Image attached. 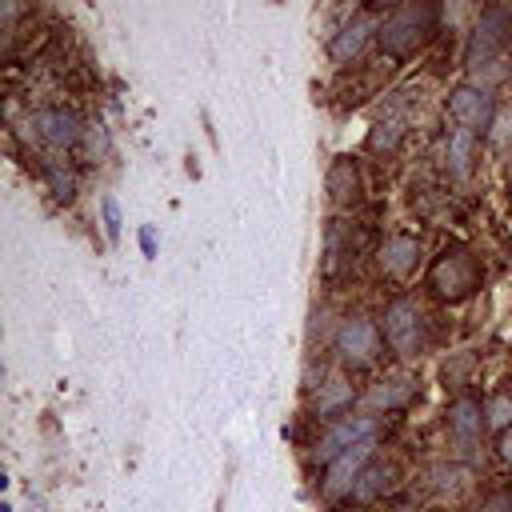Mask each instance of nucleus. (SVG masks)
<instances>
[{
  "instance_id": "f257e3e1",
  "label": "nucleus",
  "mask_w": 512,
  "mask_h": 512,
  "mask_svg": "<svg viewBox=\"0 0 512 512\" xmlns=\"http://www.w3.org/2000/svg\"><path fill=\"white\" fill-rule=\"evenodd\" d=\"M436 28V8L432 4H400L392 8V16L380 24L376 40L384 52L392 56H408L412 48H420L428 40V32Z\"/></svg>"
},
{
  "instance_id": "f03ea898",
  "label": "nucleus",
  "mask_w": 512,
  "mask_h": 512,
  "mask_svg": "<svg viewBox=\"0 0 512 512\" xmlns=\"http://www.w3.org/2000/svg\"><path fill=\"white\" fill-rule=\"evenodd\" d=\"M508 40H512V8L492 4V8H484V12H480V20H476V28H472V40H468L464 60H468V64H480V60L496 56Z\"/></svg>"
},
{
  "instance_id": "7ed1b4c3",
  "label": "nucleus",
  "mask_w": 512,
  "mask_h": 512,
  "mask_svg": "<svg viewBox=\"0 0 512 512\" xmlns=\"http://www.w3.org/2000/svg\"><path fill=\"white\" fill-rule=\"evenodd\" d=\"M448 112H452V120H456L464 132L480 136V132H488L492 120H496V100H492L480 84H460V88H452V96H448Z\"/></svg>"
},
{
  "instance_id": "20e7f679",
  "label": "nucleus",
  "mask_w": 512,
  "mask_h": 512,
  "mask_svg": "<svg viewBox=\"0 0 512 512\" xmlns=\"http://www.w3.org/2000/svg\"><path fill=\"white\" fill-rule=\"evenodd\" d=\"M384 336H388V344H392L396 352L416 356L420 344H424V316H420V308H416L412 300L388 304V312H384Z\"/></svg>"
},
{
  "instance_id": "39448f33",
  "label": "nucleus",
  "mask_w": 512,
  "mask_h": 512,
  "mask_svg": "<svg viewBox=\"0 0 512 512\" xmlns=\"http://www.w3.org/2000/svg\"><path fill=\"white\" fill-rule=\"evenodd\" d=\"M372 436H376V420H372V416H340V420L320 436L316 460L332 464L340 452H348V448H356V444H368Z\"/></svg>"
},
{
  "instance_id": "423d86ee",
  "label": "nucleus",
  "mask_w": 512,
  "mask_h": 512,
  "mask_svg": "<svg viewBox=\"0 0 512 512\" xmlns=\"http://www.w3.org/2000/svg\"><path fill=\"white\" fill-rule=\"evenodd\" d=\"M432 288L440 292V296H448V300H460V296H468L472 288H476V264H472V256H464V252H444L440 260H436V268H432Z\"/></svg>"
},
{
  "instance_id": "0eeeda50",
  "label": "nucleus",
  "mask_w": 512,
  "mask_h": 512,
  "mask_svg": "<svg viewBox=\"0 0 512 512\" xmlns=\"http://www.w3.org/2000/svg\"><path fill=\"white\" fill-rule=\"evenodd\" d=\"M32 124H36L40 140H48L52 148H72V144L84 136L80 116L68 112V108H40V112L32 116Z\"/></svg>"
},
{
  "instance_id": "6e6552de",
  "label": "nucleus",
  "mask_w": 512,
  "mask_h": 512,
  "mask_svg": "<svg viewBox=\"0 0 512 512\" xmlns=\"http://www.w3.org/2000/svg\"><path fill=\"white\" fill-rule=\"evenodd\" d=\"M336 348H340L344 360H372L380 352V328L364 316L344 320L340 332H336Z\"/></svg>"
},
{
  "instance_id": "1a4fd4ad",
  "label": "nucleus",
  "mask_w": 512,
  "mask_h": 512,
  "mask_svg": "<svg viewBox=\"0 0 512 512\" xmlns=\"http://www.w3.org/2000/svg\"><path fill=\"white\" fill-rule=\"evenodd\" d=\"M368 456H372V440H368V444H356V448H348V452H340V456L328 464V480H324V488H328L332 496L352 492L356 480H360V472H364V464H368Z\"/></svg>"
},
{
  "instance_id": "9d476101",
  "label": "nucleus",
  "mask_w": 512,
  "mask_h": 512,
  "mask_svg": "<svg viewBox=\"0 0 512 512\" xmlns=\"http://www.w3.org/2000/svg\"><path fill=\"white\" fill-rule=\"evenodd\" d=\"M372 32H380V28L372 24V16H352V20L332 36L328 56H332V60H340V64H344V60H352V56L364 48V40H368Z\"/></svg>"
},
{
  "instance_id": "9b49d317",
  "label": "nucleus",
  "mask_w": 512,
  "mask_h": 512,
  "mask_svg": "<svg viewBox=\"0 0 512 512\" xmlns=\"http://www.w3.org/2000/svg\"><path fill=\"white\" fill-rule=\"evenodd\" d=\"M416 260H420V244H416L412 236H392V240L380 248V264H384V272H392V276H408V272L416 268Z\"/></svg>"
},
{
  "instance_id": "f8f14e48",
  "label": "nucleus",
  "mask_w": 512,
  "mask_h": 512,
  "mask_svg": "<svg viewBox=\"0 0 512 512\" xmlns=\"http://www.w3.org/2000/svg\"><path fill=\"white\" fill-rule=\"evenodd\" d=\"M324 184H328V196L332 200H352L356 192H360V168H356V160H348V156H336L332 160V168H328V176H324Z\"/></svg>"
},
{
  "instance_id": "ddd939ff",
  "label": "nucleus",
  "mask_w": 512,
  "mask_h": 512,
  "mask_svg": "<svg viewBox=\"0 0 512 512\" xmlns=\"http://www.w3.org/2000/svg\"><path fill=\"white\" fill-rule=\"evenodd\" d=\"M448 424H452V432H456L460 440H476L480 428H484V408L464 396V400H456V404L448 408Z\"/></svg>"
},
{
  "instance_id": "4468645a",
  "label": "nucleus",
  "mask_w": 512,
  "mask_h": 512,
  "mask_svg": "<svg viewBox=\"0 0 512 512\" xmlns=\"http://www.w3.org/2000/svg\"><path fill=\"white\" fill-rule=\"evenodd\" d=\"M348 404H352V384H348L344 376H332V380L320 384V392H316V412H320V416H336V412H344Z\"/></svg>"
},
{
  "instance_id": "2eb2a0df",
  "label": "nucleus",
  "mask_w": 512,
  "mask_h": 512,
  "mask_svg": "<svg viewBox=\"0 0 512 512\" xmlns=\"http://www.w3.org/2000/svg\"><path fill=\"white\" fill-rule=\"evenodd\" d=\"M472 148H476V136L472 132H464V128H456L452 136H448V160H452V168L464 176L468 172V160H472Z\"/></svg>"
},
{
  "instance_id": "dca6fc26",
  "label": "nucleus",
  "mask_w": 512,
  "mask_h": 512,
  "mask_svg": "<svg viewBox=\"0 0 512 512\" xmlns=\"http://www.w3.org/2000/svg\"><path fill=\"white\" fill-rule=\"evenodd\" d=\"M384 488H388V472L376 464V468H364V472H360V480H356L352 496H356V500H372V496H380Z\"/></svg>"
},
{
  "instance_id": "f3484780",
  "label": "nucleus",
  "mask_w": 512,
  "mask_h": 512,
  "mask_svg": "<svg viewBox=\"0 0 512 512\" xmlns=\"http://www.w3.org/2000/svg\"><path fill=\"white\" fill-rule=\"evenodd\" d=\"M484 424H492V428H512V400L508 396H492L488 400V408H484Z\"/></svg>"
},
{
  "instance_id": "a211bd4d",
  "label": "nucleus",
  "mask_w": 512,
  "mask_h": 512,
  "mask_svg": "<svg viewBox=\"0 0 512 512\" xmlns=\"http://www.w3.org/2000/svg\"><path fill=\"white\" fill-rule=\"evenodd\" d=\"M400 140V124L396 120H380V124H372V136H368V144L380 152V148H392Z\"/></svg>"
},
{
  "instance_id": "6ab92c4d",
  "label": "nucleus",
  "mask_w": 512,
  "mask_h": 512,
  "mask_svg": "<svg viewBox=\"0 0 512 512\" xmlns=\"http://www.w3.org/2000/svg\"><path fill=\"white\" fill-rule=\"evenodd\" d=\"M404 396H408V380H396V388H376L372 392V404H384L388 408V404H400Z\"/></svg>"
},
{
  "instance_id": "aec40b11",
  "label": "nucleus",
  "mask_w": 512,
  "mask_h": 512,
  "mask_svg": "<svg viewBox=\"0 0 512 512\" xmlns=\"http://www.w3.org/2000/svg\"><path fill=\"white\" fill-rule=\"evenodd\" d=\"M476 512H512V492H492Z\"/></svg>"
},
{
  "instance_id": "412c9836",
  "label": "nucleus",
  "mask_w": 512,
  "mask_h": 512,
  "mask_svg": "<svg viewBox=\"0 0 512 512\" xmlns=\"http://www.w3.org/2000/svg\"><path fill=\"white\" fill-rule=\"evenodd\" d=\"M84 136H88V148H92V152H96V148H100V152L108 148V136H104L100 124H96V128H84Z\"/></svg>"
},
{
  "instance_id": "4be33fe9",
  "label": "nucleus",
  "mask_w": 512,
  "mask_h": 512,
  "mask_svg": "<svg viewBox=\"0 0 512 512\" xmlns=\"http://www.w3.org/2000/svg\"><path fill=\"white\" fill-rule=\"evenodd\" d=\"M104 220H108V232L116 236V232H120V212H116V200H104Z\"/></svg>"
},
{
  "instance_id": "5701e85b",
  "label": "nucleus",
  "mask_w": 512,
  "mask_h": 512,
  "mask_svg": "<svg viewBox=\"0 0 512 512\" xmlns=\"http://www.w3.org/2000/svg\"><path fill=\"white\" fill-rule=\"evenodd\" d=\"M52 188H56V196H72V176H60V172H52Z\"/></svg>"
},
{
  "instance_id": "b1692460",
  "label": "nucleus",
  "mask_w": 512,
  "mask_h": 512,
  "mask_svg": "<svg viewBox=\"0 0 512 512\" xmlns=\"http://www.w3.org/2000/svg\"><path fill=\"white\" fill-rule=\"evenodd\" d=\"M496 448H500V456H504V460L512 464V428H504V432H500V440H496Z\"/></svg>"
},
{
  "instance_id": "393cba45",
  "label": "nucleus",
  "mask_w": 512,
  "mask_h": 512,
  "mask_svg": "<svg viewBox=\"0 0 512 512\" xmlns=\"http://www.w3.org/2000/svg\"><path fill=\"white\" fill-rule=\"evenodd\" d=\"M140 244H144V252H152V228L140 232Z\"/></svg>"
}]
</instances>
